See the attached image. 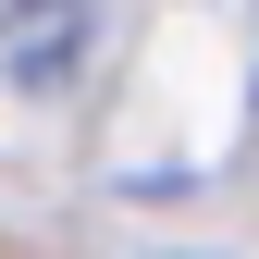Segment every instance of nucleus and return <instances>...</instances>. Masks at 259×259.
Returning <instances> with one entry per match:
<instances>
[{"instance_id":"f257e3e1","label":"nucleus","mask_w":259,"mask_h":259,"mask_svg":"<svg viewBox=\"0 0 259 259\" xmlns=\"http://www.w3.org/2000/svg\"><path fill=\"white\" fill-rule=\"evenodd\" d=\"M99 25H111V0H0V74L25 99H62L99 50Z\"/></svg>"}]
</instances>
